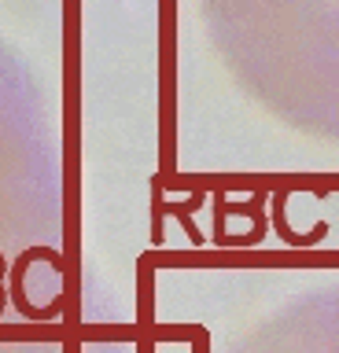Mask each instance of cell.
<instances>
[{"label": "cell", "mask_w": 339, "mask_h": 353, "mask_svg": "<svg viewBox=\"0 0 339 353\" xmlns=\"http://www.w3.org/2000/svg\"><path fill=\"white\" fill-rule=\"evenodd\" d=\"M30 261H52V269L63 272L67 269V261H63V254L59 250H52V247H30L19 254V261L12 265V298H15V305H19V313H23L26 320H37V324H45V320H56L63 313V302L56 305H48V309H34L26 302V294H23V276H26V265Z\"/></svg>", "instance_id": "1"}, {"label": "cell", "mask_w": 339, "mask_h": 353, "mask_svg": "<svg viewBox=\"0 0 339 353\" xmlns=\"http://www.w3.org/2000/svg\"><path fill=\"white\" fill-rule=\"evenodd\" d=\"M203 206V192H195L188 203H162V192H159V184H155V221L162 217V214H173L184 225V232H188V239H192V247H200L203 243V232L192 225V210H200Z\"/></svg>", "instance_id": "2"}, {"label": "cell", "mask_w": 339, "mask_h": 353, "mask_svg": "<svg viewBox=\"0 0 339 353\" xmlns=\"http://www.w3.org/2000/svg\"><path fill=\"white\" fill-rule=\"evenodd\" d=\"M284 195H277V206H273V221H277V228H280V239L284 243H295V247H310V243H321L328 236V225H317L313 232H306V236H295V232L284 225Z\"/></svg>", "instance_id": "3"}]
</instances>
